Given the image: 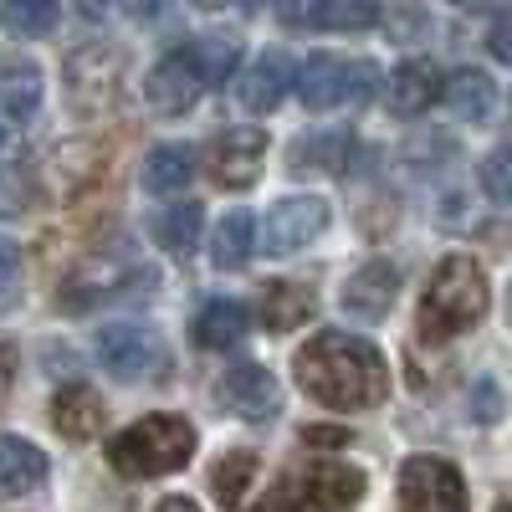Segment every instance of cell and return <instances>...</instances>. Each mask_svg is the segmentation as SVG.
I'll return each instance as SVG.
<instances>
[{"label":"cell","instance_id":"6da1fadb","mask_svg":"<svg viewBox=\"0 0 512 512\" xmlns=\"http://www.w3.org/2000/svg\"><path fill=\"white\" fill-rule=\"evenodd\" d=\"M297 384L328 410H374L390 395V364L359 333L323 328L292 359Z\"/></svg>","mask_w":512,"mask_h":512},{"label":"cell","instance_id":"7a4b0ae2","mask_svg":"<svg viewBox=\"0 0 512 512\" xmlns=\"http://www.w3.org/2000/svg\"><path fill=\"white\" fill-rule=\"evenodd\" d=\"M487 303H492V287L487 272L477 267V256H446L420 297V338L446 344V338L477 328L487 318Z\"/></svg>","mask_w":512,"mask_h":512},{"label":"cell","instance_id":"3957f363","mask_svg":"<svg viewBox=\"0 0 512 512\" xmlns=\"http://www.w3.org/2000/svg\"><path fill=\"white\" fill-rule=\"evenodd\" d=\"M195 441H200V436H195V425H190L185 415L159 410V415L134 420L128 431H118V436L108 441V461H113L118 477L149 482V477L180 472V466L195 456Z\"/></svg>","mask_w":512,"mask_h":512},{"label":"cell","instance_id":"277c9868","mask_svg":"<svg viewBox=\"0 0 512 512\" xmlns=\"http://www.w3.org/2000/svg\"><path fill=\"white\" fill-rule=\"evenodd\" d=\"M374 93V67L369 62H344V57H308L297 67V98H303L313 113H328V108H344V103H359Z\"/></svg>","mask_w":512,"mask_h":512},{"label":"cell","instance_id":"5b68a950","mask_svg":"<svg viewBox=\"0 0 512 512\" xmlns=\"http://www.w3.org/2000/svg\"><path fill=\"white\" fill-rule=\"evenodd\" d=\"M405 512H466V482L446 456H410L400 466Z\"/></svg>","mask_w":512,"mask_h":512},{"label":"cell","instance_id":"8992f818","mask_svg":"<svg viewBox=\"0 0 512 512\" xmlns=\"http://www.w3.org/2000/svg\"><path fill=\"white\" fill-rule=\"evenodd\" d=\"M149 282H154V272H149V267L123 262V256H103V262L77 267V272L62 282L57 308H67V313H88L93 303H113V297L134 292V287H149Z\"/></svg>","mask_w":512,"mask_h":512},{"label":"cell","instance_id":"52a82bcc","mask_svg":"<svg viewBox=\"0 0 512 512\" xmlns=\"http://www.w3.org/2000/svg\"><path fill=\"white\" fill-rule=\"evenodd\" d=\"M323 231H328V200L323 195H287L267 210V221L256 226L267 256H292L308 241H318Z\"/></svg>","mask_w":512,"mask_h":512},{"label":"cell","instance_id":"ba28073f","mask_svg":"<svg viewBox=\"0 0 512 512\" xmlns=\"http://www.w3.org/2000/svg\"><path fill=\"white\" fill-rule=\"evenodd\" d=\"M98 364L113 374V379H149L164 369V344L154 328H139V323H108L93 344Z\"/></svg>","mask_w":512,"mask_h":512},{"label":"cell","instance_id":"9c48e42d","mask_svg":"<svg viewBox=\"0 0 512 512\" xmlns=\"http://www.w3.org/2000/svg\"><path fill=\"white\" fill-rule=\"evenodd\" d=\"M205 164H210V180H216L221 190H251L256 175H262V164H267V134L251 128V123L226 128V134L210 139Z\"/></svg>","mask_w":512,"mask_h":512},{"label":"cell","instance_id":"30bf717a","mask_svg":"<svg viewBox=\"0 0 512 512\" xmlns=\"http://www.w3.org/2000/svg\"><path fill=\"white\" fill-rule=\"evenodd\" d=\"M216 400L231 415H241V420H267V415L282 410V384H277V374L267 364H236V369L221 374Z\"/></svg>","mask_w":512,"mask_h":512},{"label":"cell","instance_id":"8fae6325","mask_svg":"<svg viewBox=\"0 0 512 512\" xmlns=\"http://www.w3.org/2000/svg\"><path fill=\"white\" fill-rule=\"evenodd\" d=\"M395 292H400V267L384 262V256H374V262H364L344 282V297H338V303H344V313H354L364 323H379V318H390Z\"/></svg>","mask_w":512,"mask_h":512},{"label":"cell","instance_id":"7c38bea8","mask_svg":"<svg viewBox=\"0 0 512 512\" xmlns=\"http://www.w3.org/2000/svg\"><path fill=\"white\" fill-rule=\"evenodd\" d=\"M200 93H205V82H200V72H195V62H190L185 47L169 52L164 62H154V72L144 77V98L159 113H185Z\"/></svg>","mask_w":512,"mask_h":512},{"label":"cell","instance_id":"4fadbf2b","mask_svg":"<svg viewBox=\"0 0 512 512\" xmlns=\"http://www.w3.org/2000/svg\"><path fill=\"white\" fill-rule=\"evenodd\" d=\"M72 72H67V82H72V93H77V103L82 108H98V103H108L113 98V88H118V77H123V57L118 52H108V47H82V52H72V62H67Z\"/></svg>","mask_w":512,"mask_h":512},{"label":"cell","instance_id":"5bb4252c","mask_svg":"<svg viewBox=\"0 0 512 512\" xmlns=\"http://www.w3.org/2000/svg\"><path fill=\"white\" fill-rule=\"evenodd\" d=\"M103 420H108V410H103V400H98L93 384H67V390L52 395V425H57L67 441H93V436H103Z\"/></svg>","mask_w":512,"mask_h":512},{"label":"cell","instance_id":"9a60e30c","mask_svg":"<svg viewBox=\"0 0 512 512\" xmlns=\"http://www.w3.org/2000/svg\"><path fill=\"white\" fill-rule=\"evenodd\" d=\"M47 482V451L26 436H0V497H26Z\"/></svg>","mask_w":512,"mask_h":512},{"label":"cell","instance_id":"2e32d148","mask_svg":"<svg viewBox=\"0 0 512 512\" xmlns=\"http://www.w3.org/2000/svg\"><path fill=\"white\" fill-rule=\"evenodd\" d=\"M441 98V72L431 67V62H400L395 72H390V88H384V103H390V113H400V118H415V113H425Z\"/></svg>","mask_w":512,"mask_h":512},{"label":"cell","instance_id":"e0dca14e","mask_svg":"<svg viewBox=\"0 0 512 512\" xmlns=\"http://www.w3.org/2000/svg\"><path fill=\"white\" fill-rule=\"evenodd\" d=\"M303 492L313 502H323V507L344 512V507H354L369 492V482H364L359 466H349V461H313L308 472H303Z\"/></svg>","mask_w":512,"mask_h":512},{"label":"cell","instance_id":"ac0fdd59","mask_svg":"<svg viewBox=\"0 0 512 512\" xmlns=\"http://www.w3.org/2000/svg\"><path fill=\"white\" fill-rule=\"evenodd\" d=\"M441 98H446V108L461 123H487L492 108H497V82L482 67H461V72H451L441 82Z\"/></svg>","mask_w":512,"mask_h":512},{"label":"cell","instance_id":"d6986e66","mask_svg":"<svg viewBox=\"0 0 512 512\" xmlns=\"http://www.w3.org/2000/svg\"><path fill=\"white\" fill-rule=\"evenodd\" d=\"M287 88H292V62L282 52H262L241 77V108L246 113H272Z\"/></svg>","mask_w":512,"mask_h":512},{"label":"cell","instance_id":"ffe728a7","mask_svg":"<svg viewBox=\"0 0 512 512\" xmlns=\"http://www.w3.org/2000/svg\"><path fill=\"white\" fill-rule=\"evenodd\" d=\"M313 318V287L308 282H292V277H277L262 287V323L272 333H292L297 323Z\"/></svg>","mask_w":512,"mask_h":512},{"label":"cell","instance_id":"44dd1931","mask_svg":"<svg viewBox=\"0 0 512 512\" xmlns=\"http://www.w3.org/2000/svg\"><path fill=\"white\" fill-rule=\"evenodd\" d=\"M190 180H195V149H185V144H159V149H149V159H144V169H139V185H144L149 195H180Z\"/></svg>","mask_w":512,"mask_h":512},{"label":"cell","instance_id":"7402d4cb","mask_svg":"<svg viewBox=\"0 0 512 512\" xmlns=\"http://www.w3.org/2000/svg\"><path fill=\"white\" fill-rule=\"evenodd\" d=\"M246 323L251 318H246L241 297H210L195 318V338H200V349H231L246 338Z\"/></svg>","mask_w":512,"mask_h":512},{"label":"cell","instance_id":"603a6c76","mask_svg":"<svg viewBox=\"0 0 512 512\" xmlns=\"http://www.w3.org/2000/svg\"><path fill=\"white\" fill-rule=\"evenodd\" d=\"M349 134H338V128H323V134H308V139H297L292 144V169L297 175H344V164H349Z\"/></svg>","mask_w":512,"mask_h":512},{"label":"cell","instance_id":"cb8c5ba5","mask_svg":"<svg viewBox=\"0 0 512 512\" xmlns=\"http://www.w3.org/2000/svg\"><path fill=\"white\" fill-rule=\"evenodd\" d=\"M154 241L169 251V256H190L195 246H200V231H205V210L195 205V200H185V205H169V210H159L154 216Z\"/></svg>","mask_w":512,"mask_h":512},{"label":"cell","instance_id":"d4e9b609","mask_svg":"<svg viewBox=\"0 0 512 512\" xmlns=\"http://www.w3.org/2000/svg\"><path fill=\"white\" fill-rule=\"evenodd\" d=\"M41 108V67L36 62H0V113L31 118Z\"/></svg>","mask_w":512,"mask_h":512},{"label":"cell","instance_id":"484cf974","mask_svg":"<svg viewBox=\"0 0 512 512\" xmlns=\"http://www.w3.org/2000/svg\"><path fill=\"white\" fill-rule=\"evenodd\" d=\"M303 16L323 31H369L384 16V0H308Z\"/></svg>","mask_w":512,"mask_h":512},{"label":"cell","instance_id":"4316f807","mask_svg":"<svg viewBox=\"0 0 512 512\" xmlns=\"http://www.w3.org/2000/svg\"><path fill=\"white\" fill-rule=\"evenodd\" d=\"M251 246H256V216L251 210H226L221 226H216V241H210V251H216V267H246L251 262Z\"/></svg>","mask_w":512,"mask_h":512},{"label":"cell","instance_id":"83f0119b","mask_svg":"<svg viewBox=\"0 0 512 512\" xmlns=\"http://www.w3.org/2000/svg\"><path fill=\"white\" fill-rule=\"evenodd\" d=\"M57 11H62V0H0V26L16 41H31L57 26Z\"/></svg>","mask_w":512,"mask_h":512},{"label":"cell","instance_id":"f1b7e54d","mask_svg":"<svg viewBox=\"0 0 512 512\" xmlns=\"http://www.w3.org/2000/svg\"><path fill=\"white\" fill-rule=\"evenodd\" d=\"M190 62H195V72H200V82L205 88H216V82H226L231 72H236V62H241V47L231 36H200V41H190Z\"/></svg>","mask_w":512,"mask_h":512},{"label":"cell","instance_id":"f546056e","mask_svg":"<svg viewBox=\"0 0 512 512\" xmlns=\"http://www.w3.org/2000/svg\"><path fill=\"white\" fill-rule=\"evenodd\" d=\"M251 477H256V456L251 451H226L216 466H210V492H216L221 507H241Z\"/></svg>","mask_w":512,"mask_h":512},{"label":"cell","instance_id":"4dcf8cb0","mask_svg":"<svg viewBox=\"0 0 512 512\" xmlns=\"http://www.w3.org/2000/svg\"><path fill=\"white\" fill-rule=\"evenodd\" d=\"M36 205V175L21 164H0V216H21Z\"/></svg>","mask_w":512,"mask_h":512},{"label":"cell","instance_id":"1f68e13d","mask_svg":"<svg viewBox=\"0 0 512 512\" xmlns=\"http://www.w3.org/2000/svg\"><path fill=\"white\" fill-rule=\"evenodd\" d=\"M21 303V251L0 241V318Z\"/></svg>","mask_w":512,"mask_h":512},{"label":"cell","instance_id":"d6a6232c","mask_svg":"<svg viewBox=\"0 0 512 512\" xmlns=\"http://www.w3.org/2000/svg\"><path fill=\"white\" fill-rule=\"evenodd\" d=\"M482 185H487V195H492V205H507V149H497L487 164H482Z\"/></svg>","mask_w":512,"mask_h":512},{"label":"cell","instance_id":"836d02e7","mask_svg":"<svg viewBox=\"0 0 512 512\" xmlns=\"http://www.w3.org/2000/svg\"><path fill=\"white\" fill-rule=\"evenodd\" d=\"M251 512H308V507H297V502L287 497V487H277V492H267L262 502H256Z\"/></svg>","mask_w":512,"mask_h":512},{"label":"cell","instance_id":"e575fe53","mask_svg":"<svg viewBox=\"0 0 512 512\" xmlns=\"http://www.w3.org/2000/svg\"><path fill=\"white\" fill-rule=\"evenodd\" d=\"M456 11H472V16H482V11H502L507 0H451Z\"/></svg>","mask_w":512,"mask_h":512},{"label":"cell","instance_id":"d590c367","mask_svg":"<svg viewBox=\"0 0 512 512\" xmlns=\"http://www.w3.org/2000/svg\"><path fill=\"white\" fill-rule=\"evenodd\" d=\"M492 57H497V62H507V57H512V47H507V21H497V26H492Z\"/></svg>","mask_w":512,"mask_h":512},{"label":"cell","instance_id":"8d00e7d4","mask_svg":"<svg viewBox=\"0 0 512 512\" xmlns=\"http://www.w3.org/2000/svg\"><path fill=\"white\" fill-rule=\"evenodd\" d=\"M482 420H487V425L497 420V384H492V379H482Z\"/></svg>","mask_w":512,"mask_h":512},{"label":"cell","instance_id":"74e56055","mask_svg":"<svg viewBox=\"0 0 512 512\" xmlns=\"http://www.w3.org/2000/svg\"><path fill=\"white\" fill-rule=\"evenodd\" d=\"M303 441H318V446H344L349 431H303Z\"/></svg>","mask_w":512,"mask_h":512},{"label":"cell","instance_id":"f35d334b","mask_svg":"<svg viewBox=\"0 0 512 512\" xmlns=\"http://www.w3.org/2000/svg\"><path fill=\"white\" fill-rule=\"evenodd\" d=\"M6 390H11V349L0 344V405H6Z\"/></svg>","mask_w":512,"mask_h":512},{"label":"cell","instance_id":"ab89813d","mask_svg":"<svg viewBox=\"0 0 512 512\" xmlns=\"http://www.w3.org/2000/svg\"><path fill=\"white\" fill-rule=\"evenodd\" d=\"M154 512H200V507H195L190 497H164V502H159Z\"/></svg>","mask_w":512,"mask_h":512},{"label":"cell","instance_id":"60d3db41","mask_svg":"<svg viewBox=\"0 0 512 512\" xmlns=\"http://www.w3.org/2000/svg\"><path fill=\"white\" fill-rule=\"evenodd\" d=\"M77 11L88 21H98V16H108V0H77Z\"/></svg>","mask_w":512,"mask_h":512},{"label":"cell","instance_id":"b9f144b4","mask_svg":"<svg viewBox=\"0 0 512 512\" xmlns=\"http://www.w3.org/2000/svg\"><path fill=\"white\" fill-rule=\"evenodd\" d=\"M159 6L164 0H139V16H159Z\"/></svg>","mask_w":512,"mask_h":512},{"label":"cell","instance_id":"7bdbcfd3","mask_svg":"<svg viewBox=\"0 0 512 512\" xmlns=\"http://www.w3.org/2000/svg\"><path fill=\"white\" fill-rule=\"evenodd\" d=\"M195 6H226V0H195Z\"/></svg>","mask_w":512,"mask_h":512},{"label":"cell","instance_id":"ee69618b","mask_svg":"<svg viewBox=\"0 0 512 512\" xmlns=\"http://www.w3.org/2000/svg\"><path fill=\"white\" fill-rule=\"evenodd\" d=\"M0 144H6V128H0Z\"/></svg>","mask_w":512,"mask_h":512}]
</instances>
